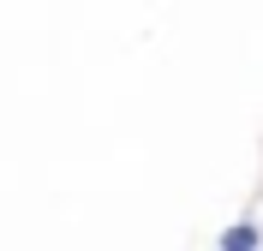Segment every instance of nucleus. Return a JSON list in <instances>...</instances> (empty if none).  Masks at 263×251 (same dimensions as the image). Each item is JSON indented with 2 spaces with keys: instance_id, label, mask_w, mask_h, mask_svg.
<instances>
[{
  "instance_id": "1",
  "label": "nucleus",
  "mask_w": 263,
  "mask_h": 251,
  "mask_svg": "<svg viewBox=\"0 0 263 251\" xmlns=\"http://www.w3.org/2000/svg\"><path fill=\"white\" fill-rule=\"evenodd\" d=\"M215 251H263V227L257 221H233V227H221V234H215Z\"/></svg>"
}]
</instances>
